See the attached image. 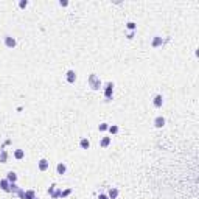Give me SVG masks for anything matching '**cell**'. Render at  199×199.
I'll use <instances>...</instances> for the list:
<instances>
[{
  "mask_svg": "<svg viewBox=\"0 0 199 199\" xmlns=\"http://www.w3.org/2000/svg\"><path fill=\"white\" fill-rule=\"evenodd\" d=\"M47 191H48V195H50L51 199H58V198H61V191H62V190L56 188V185H51V187L47 190Z\"/></svg>",
  "mask_w": 199,
  "mask_h": 199,
  "instance_id": "cell-4",
  "label": "cell"
},
{
  "mask_svg": "<svg viewBox=\"0 0 199 199\" xmlns=\"http://www.w3.org/2000/svg\"><path fill=\"white\" fill-rule=\"evenodd\" d=\"M79 148L81 149H89L90 148V142H89L87 137H83V139L79 140Z\"/></svg>",
  "mask_w": 199,
  "mask_h": 199,
  "instance_id": "cell-11",
  "label": "cell"
},
{
  "mask_svg": "<svg viewBox=\"0 0 199 199\" xmlns=\"http://www.w3.org/2000/svg\"><path fill=\"white\" fill-rule=\"evenodd\" d=\"M36 198V191L34 190H25V198L23 199H34Z\"/></svg>",
  "mask_w": 199,
  "mask_h": 199,
  "instance_id": "cell-18",
  "label": "cell"
},
{
  "mask_svg": "<svg viewBox=\"0 0 199 199\" xmlns=\"http://www.w3.org/2000/svg\"><path fill=\"white\" fill-rule=\"evenodd\" d=\"M23 157H25V151H23V149H16V151H14V159L22 160Z\"/></svg>",
  "mask_w": 199,
  "mask_h": 199,
  "instance_id": "cell-17",
  "label": "cell"
},
{
  "mask_svg": "<svg viewBox=\"0 0 199 199\" xmlns=\"http://www.w3.org/2000/svg\"><path fill=\"white\" fill-rule=\"evenodd\" d=\"M65 81H67L68 84H73L75 81H76V73H75V70H72V68H70V70L65 72Z\"/></svg>",
  "mask_w": 199,
  "mask_h": 199,
  "instance_id": "cell-5",
  "label": "cell"
},
{
  "mask_svg": "<svg viewBox=\"0 0 199 199\" xmlns=\"http://www.w3.org/2000/svg\"><path fill=\"white\" fill-rule=\"evenodd\" d=\"M16 195H17V196H19L20 199H23V198H25V190H23V188H20V190L17 191Z\"/></svg>",
  "mask_w": 199,
  "mask_h": 199,
  "instance_id": "cell-25",
  "label": "cell"
},
{
  "mask_svg": "<svg viewBox=\"0 0 199 199\" xmlns=\"http://www.w3.org/2000/svg\"><path fill=\"white\" fill-rule=\"evenodd\" d=\"M48 167H50V162L47 160V159H40V160L37 162L39 171H47V170H48Z\"/></svg>",
  "mask_w": 199,
  "mask_h": 199,
  "instance_id": "cell-7",
  "label": "cell"
},
{
  "mask_svg": "<svg viewBox=\"0 0 199 199\" xmlns=\"http://www.w3.org/2000/svg\"><path fill=\"white\" fill-rule=\"evenodd\" d=\"M70 193H72V188H67V190H64V191H61V198H67Z\"/></svg>",
  "mask_w": 199,
  "mask_h": 199,
  "instance_id": "cell-23",
  "label": "cell"
},
{
  "mask_svg": "<svg viewBox=\"0 0 199 199\" xmlns=\"http://www.w3.org/2000/svg\"><path fill=\"white\" fill-rule=\"evenodd\" d=\"M34 199H37V198H34Z\"/></svg>",
  "mask_w": 199,
  "mask_h": 199,
  "instance_id": "cell-29",
  "label": "cell"
},
{
  "mask_svg": "<svg viewBox=\"0 0 199 199\" xmlns=\"http://www.w3.org/2000/svg\"><path fill=\"white\" fill-rule=\"evenodd\" d=\"M134 34H135V31H131V33L128 34V39H132V37H134Z\"/></svg>",
  "mask_w": 199,
  "mask_h": 199,
  "instance_id": "cell-28",
  "label": "cell"
},
{
  "mask_svg": "<svg viewBox=\"0 0 199 199\" xmlns=\"http://www.w3.org/2000/svg\"><path fill=\"white\" fill-rule=\"evenodd\" d=\"M126 28L131 30V31H135V30H137V23H135V22H128V23H126Z\"/></svg>",
  "mask_w": 199,
  "mask_h": 199,
  "instance_id": "cell-21",
  "label": "cell"
},
{
  "mask_svg": "<svg viewBox=\"0 0 199 199\" xmlns=\"http://www.w3.org/2000/svg\"><path fill=\"white\" fill-rule=\"evenodd\" d=\"M107 128H109V125H107V123H101V125L98 126V129H100V131H101V132H104V131H107Z\"/></svg>",
  "mask_w": 199,
  "mask_h": 199,
  "instance_id": "cell-22",
  "label": "cell"
},
{
  "mask_svg": "<svg viewBox=\"0 0 199 199\" xmlns=\"http://www.w3.org/2000/svg\"><path fill=\"white\" fill-rule=\"evenodd\" d=\"M87 83H89V86H90L92 90H98V89L101 87V79H100L98 75H95V73H92L90 76H89Z\"/></svg>",
  "mask_w": 199,
  "mask_h": 199,
  "instance_id": "cell-1",
  "label": "cell"
},
{
  "mask_svg": "<svg viewBox=\"0 0 199 199\" xmlns=\"http://www.w3.org/2000/svg\"><path fill=\"white\" fill-rule=\"evenodd\" d=\"M6 179H8V182H10V184L17 182V174L14 173V171H8V173H6Z\"/></svg>",
  "mask_w": 199,
  "mask_h": 199,
  "instance_id": "cell-15",
  "label": "cell"
},
{
  "mask_svg": "<svg viewBox=\"0 0 199 199\" xmlns=\"http://www.w3.org/2000/svg\"><path fill=\"white\" fill-rule=\"evenodd\" d=\"M111 143H112V137H103V139L100 140V146L101 148H107Z\"/></svg>",
  "mask_w": 199,
  "mask_h": 199,
  "instance_id": "cell-12",
  "label": "cell"
},
{
  "mask_svg": "<svg viewBox=\"0 0 199 199\" xmlns=\"http://www.w3.org/2000/svg\"><path fill=\"white\" fill-rule=\"evenodd\" d=\"M107 131L111 132L112 135H115V134H118V131H120V128L117 126V125H109V128H107Z\"/></svg>",
  "mask_w": 199,
  "mask_h": 199,
  "instance_id": "cell-19",
  "label": "cell"
},
{
  "mask_svg": "<svg viewBox=\"0 0 199 199\" xmlns=\"http://www.w3.org/2000/svg\"><path fill=\"white\" fill-rule=\"evenodd\" d=\"M59 6H64V8H65V6H68V2H65V0H61V2H59Z\"/></svg>",
  "mask_w": 199,
  "mask_h": 199,
  "instance_id": "cell-26",
  "label": "cell"
},
{
  "mask_svg": "<svg viewBox=\"0 0 199 199\" xmlns=\"http://www.w3.org/2000/svg\"><path fill=\"white\" fill-rule=\"evenodd\" d=\"M6 162H8V151L2 149L0 151V163H6Z\"/></svg>",
  "mask_w": 199,
  "mask_h": 199,
  "instance_id": "cell-16",
  "label": "cell"
},
{
  "mask_svg": "<svg viewBox=\"0 0 199 199\" xmlns=\"http://www.w3.org/2000/svg\"><path fill=\"white\" fill-rule=\"evenodd\" d=\"M3 44L6 48H14V47L17 45V40L16 37H12V36H5L3 37Z\"/></svg>",
  "mask_w": 199,
  "mask_h": 199,
  "instance_id": "cell-3",
  "label": "cell"
},
{
  "mask_svg": "<svg viewBox=\"0 0 199 199\" xmlns=\"http://www.w3.org/2000/svg\"><path fill=\"white\" fill-rule=\"evenodd\" d=\"M153 104H154V107H162V104H163V97L160 93H157L156 97H154V100H153Z\"/></svg>",
  "mask_w": 199,
  "mask_h": 199,
  "instance_id": "cell-8",
  "label": "cell"
},
{
  "mask_svg": "<svg viewBox=\"0 0 199 199\" xmlns=\"http://www.w3.org/2000/svg\"><path fill=\"white\" fill-rule=\"evenodd\" d=\"M118 195H120V191H118V188H115V187L109 188V191H107L109 199H117V198H118Z\"/></svg>",
  "mask_w": 199,
  "mask_h": 199,
  "instance_id": "cell-9",
  "label": "cell"
},
{
  "mask_svg": "<svg viewBox=\"0 0 199 199\" xmlns=\"http://www.w3.org/2000/svg\"><path fill=\"white\" fill-rule=\"evenodd\" d=\"M56 173L58 174H65L67 173V165H65V163H62V162L58 163V165H56Z\"/></svg>",
  "mask_w": 199,
  "mask_h": 199,
  "instance_id": "cell-13",
  "label": "cell"
},
{
  "mask_svg": "<svg viewBox=\"0 0 199 199\" xmlns=\"http://www.w3.org/2000/svg\"><path fill=\"white\" fill-rule=\"evenodd\" d=\"M26 6H28V2H26V0H20L19 2V8H26Z\"/></svg>",
  "mask_w": 199,
  "mask_h": 199,
  "instance_id": "cell-24",
  "label": "cell"
},
{
  "mask_svg": "<svg viewBox=\"0 0 199 199\" xmlns=\"http://www.w3.org/2000/svg\"><path fill=\"white\" fill-rule=\"evenodd\" d=\"M112 97H114V83L112 81H107L104 84V98L112 100Z\"/></svg>",
  "mask_w": 199,
  "mask_h": 199,
  "instance_id": "cell-2",
  "label": "cell"
},
{
  "mask_svg": "<svg viewBox=\"0 0 199 199\" xmlns=\"http://www.w3.org/2000/svg\"><path fill=\"white\" fill-rule=\"evenodd\" d=\"M165 123H167V120L163 118L162 115H159V117H156V118H154V128L160 129V128H163V126H165Z\"/></svg>",
  "mask_w": 199,
  "mask_h": 199,
  "instance_id": "cell-6",
  "label": "cell"
},
{
  "mask_svg": "<svg viewBox=\"0 0 199 199\" xmlns=\"http://www.w3.org/2000/svg\"><path fill=\"white\" fill-rule=\"evenodd\" d=\"M20 190V187H19V185L16 184V182H12V184H10V193H17V191Z\"/></svg>",
  "mask_w": 199,
  "mask_h": 199,
  "instance_id": "cell-20",
  "label": "cell"
},
{
  "mask_svg": "<svg viewBox=\"0 0 199 199\" xmlns=\"http://www.w3.org/2000/svg\"><path fill=\"white\" fill-rule=\"evenodd\" d=\"M98 199H109V196H107V195H103V193H101V195L98 196Z\"/></svg>",
  "mask_w": 199,
  "mask_h": 199,
  "instance_id": "cell-27",
  "label": "cell"
},
{
  "mask_svg": "<svg viewBox=\"0 0 199 199\" xmlns=\"http://www.w3.org/2000/svg\"><path fill=\"white\" fill-rule=\"evenodd\" d=\"M0 188H2L5 193H10V182H8V179H6V177L0 181Z\"/></svg>",
  "mask_w": 199,
  "mask_h": 199,
  "instance_id": "cell-14",
  "label": "cell"
},
{
  "mask_svg": "<svg viewBox=\"0 0 199 199\" xmlns=\"http://www.w3.org/2000/svg\"><path fill=\"white\" fill-rule=\"evenodd\" d=\"M162 44H163V39L160 36H154L153 42H151V47H153V48H157V47H160Z\"/></svg>",
  "mask_w": 199,
  "mask_h": 199,
  "instance_id": "cell-10",
  "label": "cell"
}]
</instances>
